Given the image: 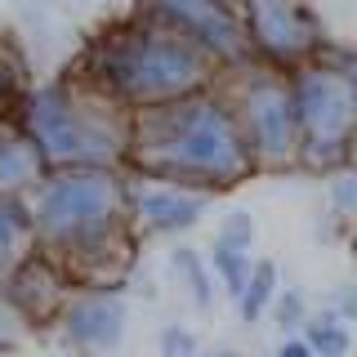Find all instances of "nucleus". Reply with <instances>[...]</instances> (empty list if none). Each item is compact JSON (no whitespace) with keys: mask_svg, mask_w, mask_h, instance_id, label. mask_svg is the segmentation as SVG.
I'll list each match as a JSON object with an SVG mask.
<instances>
[{"mask_svg":"<svg viewBox=\"0 0 357 357\" xmlns=\"http://www.w3.org/2000/svg\"><path fill=\"white\" fill-rule=\"evenodd\" d=\"M31 237L72 290H116L134 259L126 170H50L27 197Z\"/></svg>","mask_w":357,"mask_h":357,"instance_id":"1","label":"nucleus"},{"mask_svg":"<svg viewBox=\"0 0 357 357\" xmlns=\"http://www.w3.org/2000/svg\"><path fill=\"white\" fill-rule=\"evenodd\" d=\"M126 165L134 170V178L192 188L206 197L241 188L255 174L237 116H232L219 85L148 112H134Z\"/></svg>","mask_w":357,"mask_h":357,"instance_id":"2","label":"nucleus"},{"mask_svg":"<svg viewBox=\"0 0 357 357\" xmlns=\"http://www.w3.org/2000/svg\"><path fill=\"white\" fill-rule=\"evenodd\" d=\"M76 76L134 116V112L201 94V89L219 85L223 72L188 40L130 14L121 22H107L98 36H89Z\"/></svg>","mask_w":357,"mask_h":357,"instance_id":"3","label":"nucleus"},{"mask_svg":"<svg viewBox=\"0 0 357 357\" xmlns=\"http://www.w3.org/2000/svg\"><path fill=\"white\" fill-rule=\"evenodd\" d=\"M14 126L31 139L45 170H126L130 112L107 103L81 76L27 85Z\"/></svg>","mask_w":357,"mask_h":357,"instance_id":"4","label":"nucleus"},{"mask_svg":"<svg viewBox=\"0 0 357 357\" xmlns=\"http://www.w3.org/2000/svg\"><path fill=\"white\" fill-rule=\"evenodd\" d=\"M286 94L299 126V165L317 174L349 170L353 121H357V76L304 63L286 72Z\"/></svg>","mask_w":357,"mask_h":357,"instance_id":"5","label":"nucleus"},{"mask_svg":"<svg viewBox=\"0 0 357 357\" xmlns=\"http://www.w3.org/2000/svg\"><path fill=\"white\" fill-rule=\"evenodd\" d=\"M237 116L241 143L250 152L255 170H290L299 165V126L286 94V76L268 72L259 63H245L228 72V85H219Z\"/></svg>","mask_w":357,"mask_h":357,"instance_id":"6","label":"nucleus"},{"mask_svg":"<svg viewBox=\"0 0 357 357\" xmlns=\"http://www.w3.org/2000/svg\"><path fill=\"white\" fill-rule=\"evenodd\" d=\"M250 59L268 72H295L317 59L326 45V22L312 9V0H241L237 5Z\"/></svg>","mask_w":357,"mask_h":357,"instance_id":"7","label":"nucleus"},{"mask_svg":"<svg viewBox=\"0 0 357 357\" xmlns=\"http://www.w3.org/2000/svg\"><path fill=\"white\" fill-rule=\"evenodd\" d=\"M134 18L152 22V27L170 31V36L188 40L192 50H201L219 72H237V67L255 63L250 45H245L241 14L219 0H139Z\"/></svg>","mask_w":357,"mask_h":357,"instance_id":"8","label":"nucleus"},{"mask_svg":"<svg viewBox=\"0 0 357 357\" xmlns=\"http://www.w3.org/2000/svg\"><path fill=\"white\" fill-rule=\"evenodd\" d=\"M54 326H59L67 349L85 357H103L126 344L130 308L121 299V290H72L59 317H54Z\"/></svg>","mask_w":357,"mask_h":357,"instance_id":"9","label":"nucleus"},{"mask_svg":"<svg viewBox=\"0 0 357 357\" xmlns=\"http://www.w3.org/2000/svg\"><path fill=\"white\" fill-rule=\"evenodd\" d=\"M210 210L206 192L192 188H174V183H152V178H130V228L134 237H178L192 232Z\"/></svg>","mask_w":357,"mask_h":357,"instance_id":"10","label":"nucleus"},{"mask_svg":"<svg viewBox=\"0 0 357 357\" xmlns=\"http://www.w3.org/2000/svg\"><path fill=\"white\" fill-rule=\"evenodd\" d=\"M0 295L14 304V312L27 321V326H45V321H54V317H59V308L67 304L72 282H67V273L50 259V255L31 245V250L18 259V268L5 277Z\"/></svg>","mask_w":357,"mask_h":357,"instance_id":"11","label":"nucleus"},{"mask_svg":"<svg viewBox=\"0 0 357 357\" xmlns=\"http://www.w3.org/2000/svg\"><path fill=\"white\" fill-rule=\"evenodd\" d=\"M50 174L40 161V152L31 148V139L14 121H0V197L27 201L40 188V178Z\"/></svg>","mask_w":357,"mask_h":357,"instance_id":"12","label":"nucleus"},{"mask_svg":"<svg viewBox=\"0 0 357 357\" xmlns=\"http://www.w3.org/2000/svg\"><path fill=\"white\" fill-rule=\"evenodd\" d=\"M36 245L31 237V215H27V201H14V197H0V286L5 277L18 268V259Z\"/></svg>","mask_w":357,"mask_h":357,"instance_id":"13","label":"nucleus"},{"mask_svg":"<svg viewBox=\"0 0 357 357\" xmlns=\"http://www.w3.org/2000/svg\"><path fill=\"white\" fill-rule=\"evenodd\" d=\"M353 321H344L335 308H317L304 317V326H299V340H304V349L312 357H349L353 349Z\"/></svg>","mask_w":357,"mask_h":357,"instance_id":"14","label":"nucleus"},{"mask_svg":"<svg viewBox=\"0 0 357 357\" xmlns=\"http://www.w3.org/2000/svg\"><path fill=\"white\" fill-rule=\"evenodd\" d=\"M282 290V273H277L273 259H255L250 264V277H245L241 295H237V312L245 326H255L259 317H268V304H273V295Z\"/></svg>","mask_w":357,"mask_h":357,"instance_id":"15","label":"nucleus"},{"mask_svg":"<svg viewBox=\"0 0 357 357\" xmlns=\"http://www.w3.org/2000/svg\"><path fill=\"white\" fill-rule=\"evenodd\" d=\"M170 273L178 277V286L188 290V299L206 312V308H215V277H210V268H206V255L192 250V245H174L170 250Z\"/></svg>","mask_w":357,"mask_h":357,"instance_id":"16","label":"nucleus"},{"mask_svg":"<svg viewBox=\"0 0 357 357\" xmlns=\"http://www.w3.org/2000/svg\"><path fill=\"white\" fill-rule=\"evenodd\" d=\"M250 250H232V245H210V255H206V268H210V277L223 286V295L228 299H237L241 295V286H245V277H250Z\"/></svg>","mask_w":357,"mask_h":357,"instance_id":"17","label":"nucleus"},{"mask_svg":"<svg viewBox=\"0 0 357 357\" xmlns=\"http://www.w3.org/2000/svg\"><path fill=\"white\" fill-rule=\"evenodd\" d=\"M27 94V63L22 54L0 36V121H14L18 98Z\"/></svg>","mask_w":357,"mask_h":357,"instance_id":"18","label":"nucleus"},{"mask_svg":"<svg viewBox=\"0 0 357 357\" xmlns=\"http://www.w3.org/2000/svg\"><path fill=\"white\" fill-rule=\"evenodd\" d=\"M268 312H273V321H277V331H282V340H290V335H299V326H304V317H308L312 308H308L304 290L286 286V290H277V295H273Z\"/></svg>","mask_w":357,"mask_h":357,"instance_id":"19","label":"nucleus"},{"mask_svg":"<svg viewBox=\"0 0 357 357\" xmlns=\"http://www.w3.org/2000/svg\"><path fill=\"white\" fill-rule=\"evenodd\" d=\"M326 197H331L335 223H349L357 215V174H353V165H349V170H335L326 178Z\"/></svg>","mask_w":357,"mask_h":357,"instance_id":"20","label":"nucleus"},{"mask_svg":"<svg viewBox=\"0 0 357 357\" xmlns=\"http://www.w3.org/2000/svg\"><path fill=\"white\" fill-rule=\"evenodd\" d=\"M215 241L232 245V250H250L255 245V219L245 215V210H228L223 223H219V232H215Z\"/></svg>","mask_w":357,"mask_h":357,"instance_id":"21","label":"nucleus"},{"mask_svg":"<svg viewBox=\"0 0 357 357\" xmlns=\"http://www.w3.org/2000/svg\"><path fill=\"white\" fill-rule=\"evenodd\" d=\"M156 353H161V357H201L197 335L188 326H165L161 340H156Z\"/></svg>","mask_w":357,"mask_h":357,"instance_id":"22","label":"nucleus"},{"mask_svg":"<svg viewBox=\"0 0 357 357\" xmlns=\"http://www.w3.org/2000/svg\"><path fill=\"white\" fill-rule=\"evenodd\" d=\"M27 331H31V326L14 312V304L0 295V349H18V344L27 340Z\"/></svg>","mask_w":357,"mask_h":357,"instance_id":"23","label":"nucleus"},{"mask_svg":"<svg viewBox=\"0 0 357 357\" xmlns=\"http://www.w3.org/2000/svg\"><path fill=\"white\" fill-rule=\"evenodd\" d=\"M326 308H335L344 321H353V317H357V295H353V286H344L340 295H335V304H326Z\"/></svg>","mask_w":357,"mask_h":357,"instance_id":"24","label":"nucleus"},{"mask_svg":"<svg viewBox=\"0 0 357 357\" xmlns=\"http://www.w3.org/2000/svg\"><path fill=\"white\" fill-rule=\"evenodd\" d=\"M273 357H312V353L304 349V340H299V335H290V340H282L273 349Z\"/></svg>","mask_w":357,"mask_h":357,"instance_id":"25","label":"nucleus"},{"mask_svg":"<svg viewBox=\"0 0 357 357\" xmlns=\"http://www.w3.org/2000/svg\"><path fill=\"white\" fill-rule=\"evenodd\" d=\"M206 357H241L237 349H215V353H206Z\"/></svg>","mask_w":357,"mask_h":357,"instance_id":"26","label":"nucleus"},{"mask_svg":"<svg viewBox=\"0 0 357 357\" xmlns=\"http://www.w3.org/2000/svg\"><path fill=\"white\" fill-rule=\"evenodd\" d=\"M219 5H228V9H237V5H241V0H219Z\"/></svg>","mask_w":357,"mask_h":357,"instance_id":"27","label":"nucleus"}]
</instances>
